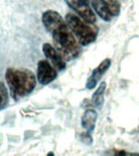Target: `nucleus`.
Returning a JSON list of instances; mask_svg holds the SVG:
<instances>
[{"label": "nucleus", "instance_id": "nucleus-7", "mask_svg": "<svg viewBox=\"0 0 139 156\" xmlns=\"http://www.w3.org/2000/svg\"><path fill=\"white\" fill-rule=\"evenodd\" d=\"M111 64H112V60L110 58H105L104 60H102L99 63V65L93 70L91 75L86 81V88L89 90L94 89L102 76L109 69Z\"/></svg>", "mask_w": 139, "mask_h": 156}, {"label": "nucleus", "instance_id": "nucleus-9", "mask_svg": "<svg viewBox=\"0 0 139 156\" xmlns=\"http://www.w3.org/2000/svg\"><path fill=\"white\" fill-rule=\"evenodd\" d=\"M92 6L94 12L104 21H110L112 18V14L109 9L107 0H92Z\"/></svg>", "mask_w": 139, "mask_h": 156}, {"label": "nucleus", "instance_id": "nucleus-10", "mask_svg": "<svg viewBox=\"0 0 139 156\" xmlns=\"http://www.w3.org/2000/svg\"><path fill=\"white\" fill-rule=\"evenodd\" d=\"M107 89V83L105 81L100 83L97 90H95L94 93L92 95V103L95 107L98 109H101L104 103V96L105 92Z\"/></svg>", "mask_w": 139, "mask_h": 156}, {"label": "nucleus", "instance_id": "nucleus-11", "mask_svg": "<svg viewBox=\"0 0 139 156\" xmlns=\"http://www.w3.org/2000/svg\"><path fill=\"white\" fill-rule=\"evenodd\" d=\"M9 102V95L7 87L2 82H0V112L6 108Z\"/></svg>", "mask_w": 139, "mask_h": 156}, {"label": "nucleus", "instance_id": "nucleus-13", "mask_svg": "<svg viewBox=\"0 0 139 156\" xmlns=\"http://www.w3.org/2000/svg\"><path fill=\"white\" fill-rule=\"evenodd\" d=\"M81 139H82L83 142L85 144H90L92 142V137H91V136L89 134V132L83 133L82 135H81Z\"/></svg>", "mask_w": 139, "mask_h": 156}, {"label": "nucleus", "instance_id": "nucleus-5", "mask_svg": "<svg viewBox=\"0 0 139 156\" xmlns=\"http://www.w3.org/2000/svg\"><path fill=\"white\" fill-rule=\"evenodd\" d=\"M57 76V70L47 60L42 59L37 63V79L42 85H49Z\"/></svg>", "mask_w": 139, "mask_h": 156}, {"label": "nucleus", "instance_id": "nucleus-8", "mask_svg": "<svg viewBox=\"0 0 139 156\" xmlns=\"http://www.w3.org/2000/svg\"><path fill=\"white\" fill-rule=\"evenodd\" d=\"M98 119V113L93 109L85 110L81 116V126L89 133L94 130L95 124Z\"/></svg>", "mask_w": 139, "mask_h": 156}, {"label": "nucleus", "instance_id": "nucleus-2", "mask_svg": "<svg viewBox=\"0 0 139 156\" xmlns=\"http://www.w3.org/2000/svg\"><path fill=\"white\" fill-rule=\"evenodd\" d=\"M5 78L11 96L16 101L30 94L36 87V76L26 68H7Z\"/></svg>", "mask_w": 139, "mask_h": 156}, {"label": "nucleus", "instance_id": "nucleus-12", "mask_svg": "<svg viewBox=\"0 0 139 156\" xmlns=\"http://www.w3.org/2000/svg\"><path fill=\"white\" fill-rule=\"evenodd\" d=\"M109 9L113 16H118L120 12V4L117 0H107Z\"/></svg>", "mask_w": 139, "mask_h": 156}, {"label": "nucleus", "instance_id": "nucleus-3", "mask_svg": "<svg viewBox=\"0 0 139 156\" xmlns=\"http://www.w3.org/2000/svg\"><path fill=\"white\" fill-rule=\"evenodd\" d=\"M65 20L73 32L77 41L81 46H88L96 40L98 35V29L92 24L73 13L66 15Z\"/></svg>", "mask_w": 139, "mask_h": 156}, {"label": "nucleus", "instance_id": "nucleus-4", "mask_svg": "<svg viewBox=\"0 0 139 156\" xmlns=\"http://www.w3.org/2000/svg\"><path fill=\"white\" fill-rule=\"evenodd\" d=\"M70 8L88 23L94 24L96 21L95 14L88 4L86 0H64Z\"/></svg>", "mask_w": 139, "mask_h": 156}, {"label": "nucleus", "instance_id": "nucleus-6", "mask_svg": "<svg viewBox=\"0 0 139 156\" xmlns=\"http://www.w3.org/2000/svg\"><path fill=\"white\" fill-rule=\"evenodd\" d=\"M42 51L44 55L53 65L57 71H63L66 68L65 59L55 47L50 43H44L42 45Z\"/></svg>", "mask_w": 139, "mask_h": 156}, {"label": "nucleus", "instance_id": "nucleus-1", "mask_svg": "<svg viewBox=\"0 0 139 156\" xmlns=\"http://www.w3.org/2000/svg\"><path fill=\"white\" fill-rule=\"evenodd\" d=\"M41 21L52 36L55 47L65 60H73L79 55L80 44L59 12L53 10L46 11L42 14Z\"/></svg>", "mask_w": 139, "mask_h": 156}]
</instances>
